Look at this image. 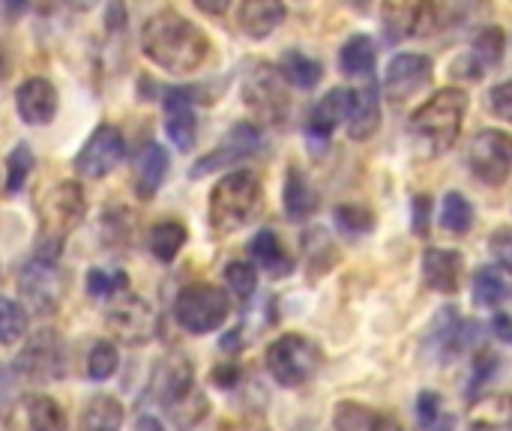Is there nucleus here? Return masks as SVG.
I'll list each match as a JSON object with an SVG mask.
<instances>
[{
    "label": "nucleus",
    "mask_w": 512,
    "mask_h": 431,
    "mask_svg": "<svg viewBox=\"0 0 512 431\" xmlns=\"http://www.w3.org/2000/svg\"><path fill=\"white\" fill-rule=\"evenodd\" d=\"M465 258L456 249H426L423 252V282L429 291L456 294L462 288Z\"/></svg>",
    "instance_id": "19"
},
{
    "label": "nucleus",
    "mask_w": 512,
    "mask_h": 431,
    "mask_svg": "<svg viewBox=\"0 0 512 431\" xmlns=\"http://www.w3.org/2000/svg\"><path fill=\"white\" fill-rule=\"evenodd\" d=\"M243 102L246 108L270 126H279L291 114V96L282 72L273 63H255L243 78Z\"/></svg>",
    "instance_id": "7"
},
{
    "label": "nucleus",
    "mask_w": 512,
    "mask_h": 431,
    "mask_svg": "<svg viewBox=\"0 0 512 431\" xmlns=\"http://www.w3.org/2000/svg\"><path fill=\"white\" fill-rule=\"evenodd\" d=\"M225 285L234 291L237 300H249L258 288V270L249 261H231L225 267Z\"/></svg>",
    "instance_id": "44"
},
{
    "label": "nucleus",
    "mask_w": 512,
    "mask_h": 431,
    "mask_svg": "<svg viewBox=\"0 0 512 431\" xmlns=\"http://www.w3.org/2000/svg\"><path fill=\"white\" fill-rule=\"evenodd\" d=\"M417 423L423 431H453V417L444 411L441 396L432 390L417 396Z\"/></svg>",
    "instance_id": "38"
},
{
    "label": "nucleus",
    "mask_w": 512,
    "mask_h": 431,
    "mask_svg": "<svg viewBox=\"0 0 512 431\" xmlns=\"http://www.w3.org/2000/svg\"><path fill=\"white\" fill-rule=\"evenodd\" d=\"M33 162L36 159H33V150L27 144L12 147V153L6 156V192L9 195H15V192L24 189V183H27V177L33 171Z\"/></svg>",
    "instance_id": "42"
},
{
    "label": "nucleus",
    "mask_w": 512,
    "mask_h": 431,
    "mask_svg": "<svg viewBox=\"0 0 512 431\" xmlns=\"http://www.w3.org/2000/svg\"><path fill=\"white\" fill-rule=\"evenodd\" d=\"M117 372V348L111 342H96L87 357V375L93 381H108Z\"/></svg>",
    "instance_id": "45"
},
{
    "label": "nucleus",
    "mask_w": 512,
    "mask_h": 431,
    "mask_svg": "<svg viewBox=\"0 0 512 431\" xmlns=\"http://www.w3.org/2000/svg\"><path fill=\"white\" fill-rule=\"evenodd\" d=\"M249 255H252V261H255L267 276H273V279H285V276L294 273V258L288 255V249H285V243L279 240V234L270 231V228H264V231H258V234L252 237Z\"/></svg>",
    "instance_id": "23"
},
{
    "label": "nucleus",
    "mask_w": 512,
    "mask_h": 431,
    "mask_svg": "<svg viewBox=\"0 0 512 431\" xmlns=\"http://www.w3.org/2000/svg\"><path fill=\"white\" fill-rule=\"evenodd\" d=\"M126 156V141H123V132L111 123H102L93 129V135L87 138V144L81 147V153L75 156L72 168L78 177H87V180H102L108 177Z\"/></svg>",
    "instance_id": "12"
},
{
    "label": "nucleus",
    "mask_w": 512,
    "mask_h": 431,
    "mask_svg": "<svg viewBox=\"0 0 512 431\" xmlns=\"http://www.w3.org/2000/svg\"><path fill=\"white\" fill-rule=\"evenodd\" d=\"M153 387H156V396H159V402L165 405V411H171L174 423L180 420L183 408H189V402L198 399V393H195V369H192V363H189L186 357H180V354L168 357V360L159 366V372H156V378H153ZM189 411H192V408H189Z\"/></svg>",
    "instance_id": "15"
},
{
    "label": "nucleus",
    "mask_w": 512,
    "mask_h": 431,
    "mask_svg": "<svg viewBox=\"0 0 512 431\" xmlns=\"http://www.w3.org/2000/svg\"><path fill=\"white\" fill-rule=\"evenodd\" d=\"M24 414H27V426L30 431H66V411L60 408L57 399L45 396V393H33L24 399Z\"/></svg>",
    "instance_id": "29"
},
{
    "label": "nucleus",
    "mask_w": 512,
    "mask_h": 431,
    "mask_svg": "<svg viewBox=\"0 0 512 431\" xmlns=\"http://www.w3.org/2000/svg\"><path fill=\"white\" fill-rule=\"evenodd\" d=\"M504 48H507V36H504V30H501V27H495V24H489V27H483V30L474 36V45L468 48V54H471V60H474L483 72H489L492 66H498V63H501Z\"/></svg>",
    "instance_id": "33"
},
{
    "label": "nucleus",
    "mask_w": 512,
    "mask_h": 431,
    "mask_svg": "<svg viewBox=\"0 0 512 431\" xmlns=\"http://www.w3.org/2000/svg\"><path fill=\"white\" fill-rule=\"evenodd\" d=\"M276 69L282 72L285 84H294L300 90H312L324 78V66L315 57H309L306 51H300V48H288L279 57V66Z\"/></svg>",
    "instance_id": "27"
},
{
    "label": "nucleus",
    "mask_w": 512,
    "mask_h": 431,
    "mask_svg": "<svg viewBox=\"0 0 512 431\" xmlns=\"http://www.w3.org/2000/svg\"><path fill=\"white\" fill-rule=\"evenodd\" d=\"M501 372V357L492 351V348H480L477 354H474V360H471V390H468V396L471 399H477V393L486 387V384H492V378Z\"/></svg>",
    "instance_id": "43"
},
{
    "label": "nucleus",
    "mask_w": 512,
    "mask_h": 431,
    "mask_svg": "<svg viewBox=\"0 0 512 431\" xmlns=\"http://www.w3.org/2000/svg\"><path fill=\"white\" fill-rule=\"evenodd\" d=\"M66 369H69L66 342L57 330H39L36 336H30L15 360V375L33 384L60 381Z\"/></svg>",
    "instance_id": "9"
},
{
    "label": "nucleus",
    "mask_w": 512,
    "mask_h": 431,
    "mask_svg": "<svg viewBox=\"0 0 512 431\" xmlns=\"http://www.w3.org/2000/svg\"><path fill=\"white\" fill-rule=\"evenodd\" d=\"M303 252H306V264L312 276H324L333 270V264L339 261V249L330 237V231L324 228H309L303 234Z\"/></svg>",
    "instance_id": "30"
},
{
    "label": "nucleus",
    "mask_w": 512,
    "mask_h": 431,
    "mask_svg": "<svg viewBox=\"0 0 512 431\" xmlns=\"http://www.w3.org/2000/svg\"><path fill=\"white\" fill-rule=\"evenodd\" d=\"M132 216H135V213H132V210H126V207H120V213L108 210L105 225H114V231H108V234H105V237H108V243L120 246V243L129 237V231H132V225H135V219H132Z\"/></svg>",
    "instance_id": "47"
},
{
    "label": "nucleus",
    "mask_w": 512,
    "mask_h": 431,
    "mask_svg": "<svg viewBox=\"0 0 512 431\" xmlns=\"http://www.w3.org/2000/svg\"><path fill=\"white\" fill-rule=\"evenodd\" d=\"M141 51L165 72H198L210 57L207 33L177 9H159L144 21Z\"/></svg>",
    "instance_id": "1"
},
{
    "label": "nucleus",
    "mask_w": 512,
    "mask_h": 431,
    "mask_svg": "<svg viewBox=\"0 0 512 431\" xmlns=\"http://www.w3.org/2000/svg\"><path fill=\"white\" fill-rule=\"evenodd\" d=\"M210 381H213L216 387L228 390V387H234V384L240 381V366H237V363H222V366H216V369L210 372Z\"/></svg>",
    "instance_id": "50"
},
{
    "label": "nucleus",
    "mask_w": 512,
    "mask_h": 431,
    "mask_svg": "<svg viewBox=\"0 0 512 431\" xmlns=\"http://www.w3.org/2000/svg\"><path fill=\"white\" fill-rule=\"evenodd\" d=\"M324 366V351L303 333H285L267 348V372L285 390L309 384Z\"/></svg>",
    "instance_id": "5"
},
{
    "label": "nucleus",
    "mask_w": 512,
    "mask_h": 431,
    "mask_svg": "<svg viewBox=\"0 0 512 431\" xmlns=\"http://www.w3.org/2000/svg\"><path fill=\"white\" fill-rule=\"evenodd\" d=\"M489 330H492V336L495 339H501V342H512V318L507 312H495L492 315V324H489Z\"/></svg>",
    "instance_id": "51"
},
{
    "label": "nucleus",
    "mask_w": 512,
    "mask_h": 431,
    "mask_svg": "<svg viewBox=\"0 0 512 431\" xmlns=\"http://www.w3.org/2000/svg\"><path fill=\"white\" fill-rule=\"evenodd\" d=\"M105 324L114 339H120L123 345H132V348L147 345L156 336V315H153L150 303H144L141 297H135L129 291L117 294V300L108 306Z\"/></svg>",
    "instance_id": "11"
},
{
    "label": "nucleus",
    "mask_w": 512,
    "mask_h": 431,
    "mask_svg": "<svg viewBox=\"0 0 512 431\" xmlns=\"http://www.w3.org/2000/svg\"><path fill=\"white\" fill-rule=\"evenodd\" d=\"M60 105L57 87L48 78H27L24 84H18L15 90V111L27 126H45L54 120Z\"/></svg>",
    "instance_id": "18"
},
{
    "label": "nucleus",
    "mask_w": 512,
    "mask_h": 431,
    "mask_svg": "<svg viewBox=\"0 0 512 431\" xmlns=\"http://www.w3.org/2000/svg\"><path fill=\"white\" fill-rule=\"evenodd\" d=\"M489 108H492L501 120L512 123V81H501V84L492 87V93H489Z\"/></svg>",
    "instance_id": "48"
},
{
    "label": "nucleus",
    "mask_w": 512,
    "mask_h": 431,
    "mask_svg": "<svg viewBox=\"0 0 512 431\" xmlns=\"http://www.w3.org/2000/svg\"><path fill=\"white\" fill-rule=\"evenodd\" d=\"M27 333V312L12 297L0 294V345H15Z\"/></svg>",
    "instance_id": "39"
},
{
    "label": "nucleus",
    "mask_w": 512,
    "mask_h": 431,
    "mask_svg": "<svg viewBox=\"0 0 512 431\" xmlns=\"http://www.w3.org/2000/svg\"><path fill=\"white\" fill-rule=\"evenodd\" d=\"M417 6L420 3H384L381 21H384V36L387 42H402L414 36L417 27Z\"/></svg>",
    "instance_id": "35"
},
{
    "label": "nucleus",
    "mask_w": 512,
    "mask_h": 431,
    "mask_svg": "<svg viewBox=\"0 0 512 431\" xmlns=\"http://www.w3.org/2000/svg\"><path fill=\"white\" fill-rule=\"evenodd\" d=\"M282 204H285L288 219H294V222L309 219V216L321 207V198H318L315 186L309 183V177H306L297 165H291V168H288V174H285Z\"/></svg>",
    "instance_id": "24"
},
{
    "label": "nucleus",
    "mask_w": 512,
    "mask_h": 431,
    "mask_svg": "<svg viewBox=\"0 0 512 431\" xmlns=\"http://www.w3.org/2000/svg\"><path fill=\"white\" fill-rule=\"evenodd\" d=\"M426 345L435 348L438 357H453L459 351H465V321L459 318V309L456 306H447L438 312L435 324L429 327V336H426Z\"/></svg>",
    "instance_id": "25"
},
{
    "label": "nucleus",
    "mask_w": 512,
    "mask_h": 431,
    "mask_svg": "<svg viewBox=\"0 0 512 431\" xmlns=\"http://www.w3.org/2000/svg\"><path fill=\"white\" fill-rule=\"evenodd\" d=\"M375 60H378V48H375V39L366 36V33L351 36L339 51V69L348 78H372L375 75Z\"/></svg>",
    "instance_id": "26"
},
{
    "label": "nucleus",
    "mask_w": 512,
    "mask_h": 431,
    "mask_svg": "<svg viewBox=\"0 0 512 431\" xmlns=\"http://www.w3.org/2000/svg\"><path fill=\"white\" fill-rule=\"evenodd\" d=\"M372 431H402V426H399L393 417H384V414H378V417H375V429Z\"/></svg>",
    "instance_id": "53"
},
{
    "label": "nucleus",
    "mask_w": 512,
    "mask_h": 431,
    "mask_svg": "<svg viewBox=\"0 0 512 431\" xmlns=\"http://www.w3.org/2000/svg\"><path fill=\"white\" fill-rule=\"evenodd\" d=\"M129 288V276L120 267H93L87 270V294L90 297H117Z\"/></svg>",
    "instance_id": "36"
},
{
    "label": "nucleus",
    "mask_w": 512,
    "mask_h": 431,
    "mask_svg": "<svg viewBox=\"0 0 512 431\" xmlns=\"http://www.w3.org/2000/svg\"><path fill=\"white\" fill-rule=\"evenodd\" d=\"M285 15L288 9L279 0H246L237 6V27L249 39H267L285 21Z\"/></svg>",
    "instance_id": "21"
},
{
    "label": "nucleus",
    "mask_w": 512,
    "mask_h": 431,
    "mask_svg": "<svg viewBox=\"0 0 512 431\" xmlns=\"http://www.w3.org/2000/svg\"><path fill=\"white\" fill-rule=\"evenodd\" d=\"M147 246H150V252H153V258H156V261L171 264V261L180 255V249L186 246V228H183L177 219L159 222V225H153V228H150V234H147Z\"/></svg>",
    "instance_id": "32"
},
{
    "label": "nucleus",
    "mask_w": 512,
    "mask_h": 431,
    "mask_svg": "<svg viewBox=\"0 0 512 431\" xmlns=\"http://www.w3.org/2000/svg\"><path fill=\"white\" fill-rule=\"evenodd\" d=\"M168 165H171L168 162V150L162 144L147 141L141 147V153L135 159V192H138V198L150 201L162 189V183L168 177Z\"/></svg>",
    "instance_id": "22"
},
{
    "label": "nucleus",
    "mask_w": 512,
    "mask_h": 431,
    "mask_svg": "<svg viewBox=\"0 0 512 431\" xmlns=\"http://www.w3.org/2000/svg\"><path fill=\"white\" fill-rule=\"evenodd\" d=\"M123 426V405L120 399L99 393L87 402L81 414V429L84 431H120Z\"/></svg>",
    "instance_id": "31"
},
{
    "label": "nucleus",
    "mask_w": 512,
    "mask_h": 431,
    "mask_svg": "<svg viewBox=\"0 0 512 431\" xmlns=\"http://www.w3.org/2000/svg\"><path fill=\"white\" fill-rule=\"evenodd\" d=\"M489 252H492V261L498 270L512 273V228H498L489 237Z\"/></svg>",
    "instance_id": "46"
},
{
    "label": "nucleus",
    "mask_w": 512,
    "mask_h": 431,
    "mask_svg": "<svg viewBox=\"0 0 512 431\" xmlns=\"http://www.w3.org/2000/svg\"><path fill=\"white\" fill-rule=\"evenodd\" d=\"M264 207V186L252 171H231L225 174L207 201L210 228L216 234H234L249 225Z\"/></svg>",
    "instance_id": "4"
},
{
    "label": "nucleus",
    "mask_w": 512,
    "mask_h": 431,
    "mask_svg": "<svg viewBox=\"0 0 512 431\" xmlns=\"http://www.w3.org/2000/svg\"><path fill=\"white\" fill-rule=\"evenodd\" d=\"M132 431H165V426H162L156 417H147V414H144V417L135 420V429Z\"/></svg>",
    "instance_id": "52"
},
{
    "label": "nucleus",
    "mask_w": 512,
    "mask_h": 431,
    "mask_svg": "<svg viewBox=\"0 0 512 431\" xmlns=\"http://www.w3.org/2000/svg\"><path fill=\"white\" fill-rule=\"evenodd\" d=\"M381 126V93L375 78H369L363 87L351 90V108H348V135L354 141H366Z\"/></svg>",
    "instance_id": "20"
},
{
    "label": "nucleus",
    "mask_w": 512,
    "mask_h": 431,
    "mask_svg": "<svg viewBox=\"0 0 512 431\" xmlns=\"http://www.w3.org/2000/svg\"><path fill=\"white\" fill-rule=\"evenodd\" d=\"M435 78V63L429 54L402 51L387 63L384 72V93L390 102H408L420 90H426Z\"/></svg>",
    "instance_id": "14"
},
{
    "label": "nucleus",
    "mask_w": 512,
    "mask_h": 431,
    "mask_svg": "<svg viewBox=\"0 0 512 431\" xmlns=\"http://www.w3.org/2000/svg\"><path fill=\"white\" fill-rule=\"evenodd\" d=\"M468 168L486 186H504L512 177V135L504 129H480L468 147Z\"/></svg>",
    "instance_id": "10"
},
{
    "label": "nucleus",
    "mask_w": 512,
    "mask_h": 431,
    "mask_svg": "<svg viewBox=\"0 0 512 431\" xmlns=\"http://www.w3.org/2000/svg\"><path fill=\"white\" fill-rule=\"evenodd\" d=\"M471 297H474V306H480V309H498L504 300H510L512 288L498 267H480L474 273Z\"/></svg>",
    "instance_id": "28"
},
{
    "label": "nucleus",
    "mask_w": 512,
    "mask_h": 431,
    "mask_svg": "<svg viewBox=\"0 0 512 431\" xmlns=\"http://www.w3.org/2000/svg\"><path fill=\"white\" fill-rule=\"evenodd\" d=\"M375 417L366 405L360 402H339L333 411V431H372Z\"/></svg>",
    "instance_id": "41"
},
{
    "label": "nucleus",
    "mask_w": 512,
    "mask_h": 431,
    "mask_svg": "<svg viewBox=\"0 0 512 431\" xmlns=\"http://www.w3.org/2000/svg\"><path fill=\"white\" fill-rule=\"evenodd\" d=\"M348 108H351V90H345V87H333L330 93H324L315 102V108L306 117V141H309V150H315V153L327 150L330 135L342 123H348Z\"/></svg>",
    "instance_id": "16"
},
{
    "label": "nucleus",
    "mask_w": 512,
    "mask_h": 431,
    "mask_svg": "<svg viewBox=\"0 0 512 431\" xmlns=\"http://www.w3.org/2000/svg\"><path fill=\"white\" fill-rule=\"evenodd\" d=\"M441 228L462 237L474 228V204L462 195V192H447L444 201H441Z\"/></svg>",
    "instance_id": "34"
},
{
    "label": "nucleus",
    "mask_w": 512,
    "mask_h": 431,
    "mask_svg": "<svg viewBox=\"0 0 512 431\" xmlns=\"http://www.w3.org/2000/svg\"><path fill=\"white\" fill-rule=\"evenodd\" d=\"M228 315H231L228 291L207 285V282L186 285L174 300V321L192 336H204V333L219 330L228 321Z\"/></svg>",
    "instance_id": "6"
},
{
    "label": "nucleus",
    "mask_w": 512,
    "mask_h": 431,
    "mask_svg": "<svg viewBox=\"0 0 512 431\" xmlns=\"http://www.w3.org/2000/svg\"><path fill=\"white\" fill-rule=\"evenodd\" d=\"M258 150H261V129L255 123H237L228 129L222 144H216V150H210L189 168V180H204L219 168H234L243 159L255 156Z\"/></svg>",
    "instance_id": "13"
},
{
    "label": "nucleus",
    "mask_w": 512,
    "mask_h": 431,
    "mask_svg": "<svg viewBox=\"0 0 512 431\" xmlns=\"http://www.w3.org/2000/svg\"><path fill=\"white\" fill-rule=\"evenodd\" d=\"M336 225L345 237H366L375 228V213L363 204L336 207Z\"/></svg>",
    "instance_id": "40"
},
{
    "label": "nucleus",
    "mask_w": 512,
    "mask_h": 431,
    "mask_svg": "<svg viewBox=\"0 0 512 431\" xmlns=\"http://www.w3.org/2000/svg\"><path fill=\"white\" fill-rule=\"evenodd\" d=\"M474 429L507 431L512 429V396H492L474 414Z\"/></svg>",
    "instance_id": "37"
},
{
    "label": "nucleus",
    "mask_w": 512,
    "mask_h": 431,
    "mask_svg": "<svg viewBox=\"0 0 512 431\" xmlns=\"http://www.w3.org/2000/svg\"><path fill=\"white\" fill-rule=\"evenodd\" d=\"M468 114V93L459 87H444L435 96H429L414 114H411V138L423 150V156H441L447 153L459 135Z\"/></svg>",
    "instance_id": "3"
},
{
    "label": "nucleus",
    "mask_w": 512,
    "mask_h": 431,
    "mask_svg": "<svg viewBox=\"0 0 512 431\" xmlns=\"http://www.w3.org/2000/svg\"><path fill=\"white\" fill-rule=\"evenodd\" d=\"M87 213V198L81 183L60 180L36 195V216H39V234H36V258L57 261L63 252L66 237L81 225Z\"/></svg>",
    "instance_id": "2"
},
{
    "label": "nucleus",
    "mask_w": 512,
    "mask_h": 431,
    "mask_svg": "<svg viewBox=\"0 0 512 431\" xmlns=\"http://www.w3.org/2000/svg\"><path fill=\"white\" fill-rule=\"evenodd\" d=\"M429 210H432V198L429 195H414V201H411V228L420 237H429Z\"/></svg>",
    "instance_id": "49"
},
{
    "label": "nucleus",
    "mask_w": 512,
    "mask_h": 431,
    "mask_svg": "<svg viewBox=\"0 0 512 431\" xmlns=\"http://www.w3.org/2000/svg\"><path fill=\"white\" fill-rule=\"evenodd\" d=\"M162 108H165V135L171 138V144L183 153L192 150V144L198 138V117H195V105H192V90L168 87Z\"/></svg>",
    "instance_id": "17"
},
{
    "label": "nucleus",
    "mask_w": 512,
    "mask_h": 431,
    "mask_svg": "<svg viewBox=\"0 0 512 431\" xmlns=\"http://www.w3.org/2000/svg\"><path fill=\"white\" fill-rule=\"evenodd\" d=\"M69 288V276L57 261H42V258H30L21 270H18V291L24 297V306L33 315H54L66 297Z\"/></svg>",
    "instance_id": "8"
}]
</instances>
